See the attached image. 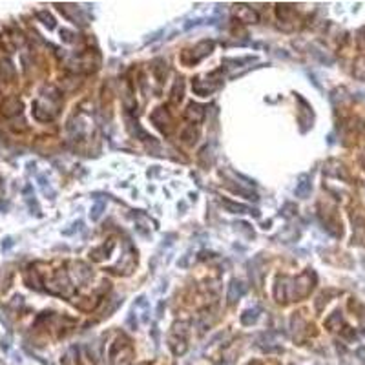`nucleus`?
<instances>
[{
	"mask_svg": "<svg viewBox=\"0 0 365 365\" xmlns=\"http://www.w3.org/2000/svg\"><path fill=\"white\" fill-rule=\"evenodd\" d=\"M105 208V204L102 203H97V206L91 210V219H99L100 218V210Z\"/></svg>",
	"mask_w": 365,
	"mask_h": 365,
	"instance_id": "f03ea898",
	"label": "nucleus"
},
{
	"mask_svg": "<svg viewBox=\"0 0 365 365\" xmlns=\"http://www.w3.org/2000/svg\"><path fill=\"white\" fill-rule=\"evenodd\" d=\"M228 208H232V210H238L239 214L241 212H247V206H243V204H232V203H225Z\"/></svg>",
	"mask_w": 365,
	"mask_h": 365,
	"instance_id": "20e7f679",
	"label": "nucleus"
},
{
	"mask_svg": "<svg viewBox=\"0 0 365 365\" xmlns=\"http://www.w3.org/2000/svg\"><path fill=\"white\" fill-rule=\"evenodd\" d=\"M13 245H15L13 238H6V239H4V243H2V250H4V252H8L9 248L13 247Z\"/></svg>",
	"mask_w": 365,
	"mask_h": 365,
	"instance_id": "7ed1b4c3",
	"label": "nucleus"
},
{
	"mask_svg": "<svg viewBox=\"0 0 365 365\" xmlns=\"http://www.w3.org/2000/svg\"><path fill=\"white\" fill-rule=\"evenodd\" d=\"M39 15V18H42V20H46L44 22V24H46V26L49 28V30H53V26H55V24H53V18L49 17L48 13H46V11H40V13H37Z\"/></svg>",
	"mask_w": 365,
	"mask_h": 365,
	"instance_id": "f257e3e1",
	"label": "nucleus"
}]
</instances>
